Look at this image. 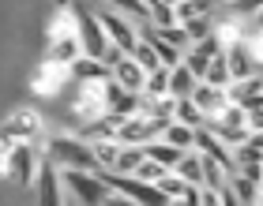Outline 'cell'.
Masks as SVG:
<instances>
[{"label": "cell", "mask_w": 263, "mask_h": 206, "mask_svg": "<svg viewBox=\"0 0 263 206\" xmlns=\"http://www.w3.org/2000/svg\"><path fill=\"white\" fill-rule=\"evenodd\" d=\"M49 161L57 169H83V173H98V161H94L90 147L76 135H53L49 139Z\"/></svg>", "instance_id": "obj_1"}, {"label": "cell", "mask_w": 263, "mask_h": 206, "mask_svg": "<svg viewBox=\"0 0 263 206\" xmlns=\"http://www.w3.org/2000/svg\"><path fill=\"white\" fill-rule=\"evenodd\" d=\"M71 8H76V38H79L83 56H90V60H105V53H109L113 45H109V38H105V30L98 27L94 11H87V8L79 4V0H71Z\"/></svg>", "instance_id": "obj_2"}, {"label": "cell", "mask_w": 263, "mask_h": 206, "mask_svg": "<svg viewBox=\"0 0 263 206\" xmlns=\"http://www.w3.org/2000/svg\"><path fill=\"white\" fill-rule=\"evenodd\" d=\"M61 184L76 195L83 206H102L109 188H105L102 173H83V169H61Z\"/></svg>", "instance_id": "obj_3"}, {"label": "cell", "mask_w": 263, "mask_h": 206, "mask_svg": "<svg viewBox=\"0 0 263 206\" xmlns=\"http://www.w3.org/2000/svg\"><path fill=\"white\" fill-rule=\"evenodd\" d=\"M34 135H42V116L34 109H15L0 124V154H8L15 142H30Z\"/></svg>", "instance_id": "obj_4"}, {"label": "cell", "mask_w": 263, "mask_h": 206, "mask_svg": "<svg viewBox=\"0 0 263 206\" xmlns=\"http://www.w3.org/2000/svg\"><path fill=\"white\" fill-rule=\"evenodd\" d=\"M222 56H226V68H230V79L233 83L259 75V38H252V42L241 38V42H233V45H226Z\"/></svg>", "instance_id": "obj_5"}, {"label": "cell", "mask_w": 263, "mask_h": 206, "mask_svg": "<svg viewBox=\"0 0 263 206\" xmlns=\"http://www.w3.org/2000/svg\"><path fill=\"white\" fill-rule=\"evenodd\" d=\"M4 176L15 180L19 188H34V180H38V154H34L30 142H15L4 154Z\"/></svg>", "instance_id": "obj_6"}, {"label": "cell", "mask_w": 263, "mask_h": 206, "mask_svg": "<svg viewBox=\"0 0 263 206\" xmlns=\"http://www.w3.org/2000/svg\"><path fill=\"white\" fill-rule=\"evenodd\" d=\"M94 19H98V27L105 30V38H109L113 49L121 53V56H132V49L139 45V30L132 27L121 11H98Z\"/></svg>", "instance_id": "obj_7"}, {"label": "cell", "mask_w": 263, "mask_h": 206, "mask_svg": "<svg viewBox=\"0 0 263 206\" xmlns=\"http://www.w3.org/2000/svg\"><path fill=\"white\" fill-rule=\"evenodd\" d=\"M233 165L241 169V176H248L252 184H259V165H263V135L252 131V139L241 142V147H233Z\"/></svg>", "instance_id": "obj_8"}, {"label": "cell", "mask_w": 263, "mask_h": 206, "mask_svg": "<svg viewBox=\"0 0 263 206\" xmlns=\"http://www.w3.org/2000/svg\"><path fill=\"white\" fill-rule=\"evenodd\" d=\"M76 116L79 120H98L105 113V83H79V90H76Z\"/></svg>", "instance_id": "obj_9"}, {"label": "cell", "mask_w": 263, "mask_h": 206, "mask_svg": "<svg viewBox=\"0 0 263 206\" xmlns=\"http://www.w3.org/2000/svg\"><path fill=\"white\" fill-rule=\"evenodd\" d=\"M34 184H38V206H64V184H61V169H57L49 157H45V161L38 165V180H34Z\"/></svg>", "instance_id": "obj_10"}, {"label": "cell", "mask_w": 263, "mask_h": 206, "mask_svg": "<svg viewBox=\"0 0 263 206\" xmlns=\"http://www.w3.org/2000/svg\"><path fill=\"white\" fill-rule=\"evenodd\" d=\"M109 79L117 83L121 90H128V94H139L143 90V79H147V71H143L132 56H117L113 64H109Z\"/></svg>", "instance_id": "obj_11"}, {"label": "cell", "mask_w": 263, "mask_h": 206, "mask_svg": "<svg viewBox=\"0 0 263 206\" xmlns=\"http://www.w3.org/2000/svg\"><path fill=\"white\" fill-rule=\"evenodd\" d=\"M139 105H143V94H128V90L117 87L113 79L105 83V113H113V116H136Z\"/></svg>", "instance_id": "obj_12"}, {"label": "cell", "mask_w": 263, "mask_h": 206, "mask_svg": "<svg viewBox=\"0 0 263 206\" xmlns=\"http://www.w3.org/2000/svg\"><path fill=\"white\" fill-rule=\"evenodd\" d=\"M192 98V105L199 109L203 116H218L226 105H230V94L226 90H218V87H207V83H196V90L188 94Z\"/></svg>", "instance_id": "obj_13"}, {"label": "cell", "mask_w": 263, "mask_h": 206, "mask_svg": "<svg viewBox=\"0 0 263 206\" xmlns=\"http://www.w3.org/2000/svg\"><path fill=\"white\" fill-rule=\"evenodd\" d=\"M68 71L76 75V83H109V64H105V60L79 56L76 64H68Z\"/></svg>", "instance_id": "obj_14"}, {"label": "cell", "mask_w": 263, "mask_h": 206, "mask_svg": "<svg viewBox=\"0 0 263 206\" xmlns=\"http://www.w3.org/2000/svg\"><path fill=\"white\" fill-rule=\"evenodd\" d=\"M79 56H83V49H79V38H76V34L53 38V45H49V64H61V68H68V64H76Z\"/></svg>", "instance_id": "obj_15"}, {"label": "cell", "mask_w": 263, "mask_h": 206, "mask_svg": "<svg viewBox=\"0 0 263 206\" xmlns=\"http://www.w3.org/2000/svg\"><path fill=\"white\" fill-rule=\"evenodd\" d=\"M64 71H68V68L49 64V60H45V64L38 68V75H34V90H42V94H57V90H61V83L68 79Z\"/></svg>", "instance_id": "obj_16"}, {"label": "cell", "mask_w": 263, "mask_h": 206, "mask_svg": "<svg viewBox=\"0 0 263 206\" xmlns=\"http://www.w3.org/2000/svg\"><path fill=\"white\" fill-rule=\"evenodd\" d=\"M226 188L233 191V199L241 202V206H259V184H252L248 176H226Z\"/></svg>", "instance_id": "obj_17"}, {"label": "cell", "mask_w": 263, "mask_h": 206, "mask_svg": "<svg viewBox=\"0 0 263 206\" xmlns=\"http://www.w3.org/2000/svg\"><path fill=\"white\" fill-rule=\"evenodd\" d=\"M143 98L147 101H158V98H165L170 94V68H154V71H147V79H143Z\"/></svg>", "instance_id": "obj_18"}, {"label": "cell", "mask_w": 263, "mask_h": 206, "mask_svg": "<svg viewBox=\"0 0 263 206\" xmlns=\"http://www.w3.org/2000/svg\"><path fill=\"white\" fill-rule=\"evenodd\" d=\"M170 173H177L184 180V184H192V188H199V180H203V169H199V150H184L181 154V161H177Z\"/></svg>", "instance_id": "obj_19"}, {"label": "cell", "mask_w": 263, "mask_h": 206, "mask_svg": "<svg viewBox=\"0 0 263 206\" xmlns=\"http://www.w3.org/2000/svg\"><path fill=\"white\" fill-rule=\"evenodd\" d=\"M124 116H113V113H102L98 120H90V124H83V139H113L117 128H121Z\"/></svg>", "instance_id": "obj_20"}, {"label": "cell", "mask_w": 263, "mask_h": 206, "mask_svg": "<svg viewBox=\"0 0 263 206\" xmlns=\"http://www.w3.org/2000/svg\"><path fill=\"white\" fill-rule=\"evenodd\" d=\"M196 83H199V79H196L184 64L170 68V98H188V94L196 90Z\"/></svg>", "instance_id": "obj_21"}, {"label": "cell", "mask_w": 263, "mask_h": 206, "mask_svg": "<svg viewBox=\"0 0 263 206\" xmlns=\"http://www.w3.org/2000/svg\"><path fill=\"white\" fill-rule=\"evenodd\" d=\"M143 154H147L151 161H158L162 169H173L177 161H181V154H184V150H177V147H170V142L154 139V142H147V147H143Z\"/></svg>", "instance_id": "obj_22"}, {"label": "cell", "mask_w": 263, "mask_h": 206, "mask_svg": "<svg viewBox=\"0 0 263 206\" xmlns=\"http://www.w3.org/2000/svg\"><path fill=\"white\" fill-rule=\"evenodd\" d=\"M87 147L94 154V161H98V169H113L117 154H121V142H117V139H90Z\"/></svg>", "instance_id": "obj_23"}, {"label": "cell", "mask_w": 263, "mask_h": 206, "mask_svg": "<svg viewBox=\"0 0 263 206\" xmlns=\"http://www.w3.org/2000/svg\"><path fill=\"white\" fill-rule=\"evenodd\" d=\"M173 120H177V124H184V128H203V120H207V116L192 105V98H173Z\"/></svg>", "instance_id": "obj_24"}, {"label": "cell", "mask_w": 263, "mask_h": 206, "mask_svg": "<svg viewBox=\"0 0 263 206\" xmlns=\"http://www.w3.org/2000/svg\"><path fill=\"white\" fill-rule=\"evenodd\" d=\"M211 8H214V0H177V4H173V15H177V23H188V19L211 15Z\"/></svg>", "instance_id": "obj_25"}, {"label": "cell", "mask_w": 263, "mask_h": 206, "mask_svg": "<svg viewBox=\"0 0 263 206\" xmlns=\"http://www.w3.org/2000/svg\"><path fill=\"white\" fill-rule=\"evenodd\" d=\"M199 83H207V87H218V90H230V68H226V56L218 53V56H214L211 60V64H207V71H203V79Z\"/></svg>", "instance_id": "obj_26"}, {"label": "cell", "mask_w": 263, "mask_h": 206, "mask_svg": "<svg viewBox=\"0 0 263 206\" xmlns=\"http://www.w3.org/2000/svg\"><path fill=\"white\" fill-rule=\"evenodd\" d=\"M199 169H203L199 188H207V191H222V188H226V173H222L218 161H211L207 154H199Z\"/></svg>", "instance_id": "obj_27"}, {"label": "cell", "mask_w": 263, "mask_h": 206, "mask_svg": "<svg viewBox=\"0 0 263 206\" xmlns=\"http://www.w3.org/2000/svg\"><path fill=\"white\" fill-rule=\"evenodd\" d=\"M192 135H196V128H184V124H177V120H170L165 131H162V142H170L177 150H192Z\"/></svg>", "instance_id": "obj_28"}, {"label": "cell", "mask_w": 263, "mask_h": 206, "mask_svg": "<svg viewBox=\"0 0 263 206\" xmlns=\"http://www.w3.org/2000/svg\"><path fill=\"white\" fill-rule=\"evenodd\" d=\"M143 157H147V154H143V147H121V154H117V161H113L109 173H124V176H128L132 169L143 161Z\"/></svg>", "instance_id": "obj_29"}, {"label": "cell", "mask_w": 263, "mask_h": 206, "mask_svg": "<svg viewBox=\"0 0 263 206\" xmlns=\"http://www.w3.org/2000/svg\"><path fill=\"white\" fill-rule=\"evenodd\" d=\"M184 34H188V45H196V42H203V38H211V15H203V19H188V23H177Z\"/></svg>", "instance_id": "obj_30"}, {"label": "cell", "mask_w": 263, "mask_h": 206, "mask_svg": "<svg viewBox=\"0 0 263 206\" xmlns=\"http://www.w3.org/2000/svg\"><path fill=\"white\" fill-rule=\"evenodd\" d=\"M162 173H170V169H162L158 161H151V157H143V161H139L136 169H132L128 176H136V180H143V184H158V176H162Z\"/></svg>", "instance_id": "obj_31"}, {"label": "cell", "mask_w": 263, "mask_h": 206, "mask_svg": "<svg viewBox=\"0 0 263 206\" xmlns=\"http://www.w3.org/2000/svg\"><path fill=\"white\" fill-rule=\"evenodd\" d=\"M147 19L154 23V27H177V15L170 4H151L147 8Z\"/></svg>", "instance_id": "obj_32"}, {"label": "cell", "mask_w": 263, "mask_h": 206, "mask_svg": "<svg viewBox=\"0 0 263 206\" xmlns=\"http://www.w3.org/2000/svg\"><path fill=\"white\" fill-rule=\"evenodd\" d=\"M154 188H158L165 199H173V195H181V191H184L188 184H184V180L177 176V173H162V176H158V184H154Z\"/></svg>", "instance_id": "obj_33"}, {"label": "cell", "mask_w": 263, "mask_h": 206, "mask_svg": "<svg viewBox=\"0 0 263 206\" xmlns=\"http://www.w3.org/2000/svg\"><path fill=\"white\" fill-rule=\"evenodd\" d=\"M132 60H136V64H139L143 71H154V68H162V64H158V56H154V49H151L147 42H139L136 49H132Z\"/></svg>", "instance_id": "obj_34"}, {"label": "cell", "mask_w": 263, "mask_h": 206, "mask_svg": "<svg viewBox=\"0 0 263 206\" xmlns=\"http://www.w3.org/2000/svg\"><path fill=\"white\" fill-rule=\"evenodd\" d=\"M211 38H214V42H218L222 49H226V45L241 42V27H237V23H222V27H214V30H211Z\"/></svg>", "instance_id": "obj_35"}, {"label": "cell", "mask_w": 263, "mask_h": 206, "mask_svg": "<svg viewBox=\"0 0 263 206\" xmlns=\"http://www.w3.org/2000/svg\"><path fill=\"white\" fill-rule=\"evenodd\" d=\"M113 8H121V11H128L132 19H147V4L143 0H109Z\"/></svg>", "instance_id": "obj_36"}, {"label": "cell", "mask_w": 263, "mask_h": 206, "mask_svg": "<svg viewBox=\"0 0 263 206\" xmlns=\"http://www.w3.org/2000/svg\"><path fill=\"white\" fill-rule=\"evenodd\" d=\"M102 206H139V202H132L128 195H117V191H109V195H105V202Z\"/></svg>", "instance_id": "obj_37"}, {"label": "cell", "mask_w": 263, "mask_h": 206, "mask_svg": "<svg viewBox=\"0 0 263 206\" xmlns=\"http://www.w3.org/2000/svg\"><path fill=\"white\" fill-rule=\"evenodd\" d=\"M230 4H237L241 11H259V4H263V0H230Z\"/></svg>", "instance_id": "obj_38"}, {"label": "cell", "mask_w": 263, "mask_h": 206, "mask_svg": "<svg viewBox=\"0 0 263 206\" xmlns=\"http://www.w3.org/2000/svg\"><path fill=\"white\" fill-rule=\"evenodd\" d=\"M218 202H222V206H241V202L233 199V191H230V188H222V191H218Z\"/></svg>", "instance_id": "obj_39"}, {"label": "cell", "mask_w": 263, "mask_h": 206, "mask_svg": "<svg viewBox=\"0 0 263 206\" xmlns=\"http://www.w3.org/2000/svg\"><path fill=\"white\" fill-rule=\"evenodd\" d=\"M151 4H170V8H173L177 0H147V8H151Z\"/></svg>", "instance_id": "obj_40"}, {"label": "cell", "mask_w": 263, "mask_h": 206, "mask_svg": "<svg viewBox=\"0 0 263 206\" xmlns=\"http://www.w3.org/2000/svg\"><path fill=\"white\" fill-rule=\"evenodd\" d=\"M53 4H57V8H61V11H64V8L71 4V0H53Z\"/></svg>", "instance_id": "obj_41"}]
</instances>
